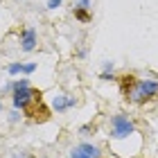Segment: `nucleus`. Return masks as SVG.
<instances>
[{"instance_id":"obj_1","label":"nucleus","mask_w":158,"mask_h":158,"mask_svg":"<svg viewBox=\"0 0 158 158\" xmlns=\"http://www.w3.org/2000/svg\"><path fill=\"white\" fill-rule=\"evenodd\" d=\"M120 90L129 102L145 104L149 99L158 97V81H154V79H138L133 75H124V77H120Z\"/></svg>"},{"instance_id":"obj_8","label":"nucleus","mask_w":158,"mask_h":158,"mask_svg":"<svg viewBox=\"0 0 158 158\" xmlns=\"http://www.w3.org/2000/svg\"><path fill=\"white\" fill-rule=\"evenodd\" d=\"M79 147H81V149H84V152L88 154V156H93V158H99V149H97V147H93V145H79Z\"/></svg>"},{"instance_id":"obj_12","label":"nucleus","mask_w":158,"mask_h":158,"mask_svg":"<svg viewBox=\"0 0 158 158\" xmlns=\"http://www.w3.org/2000/svg\"><path fill=\"white\" fill-rule=\"evenodd\" d=\"M36 70V63H25V73L30 75V73H34Z\"/></svg>"},{"instance_id":"obj_4","label":"nucleus","mask_w":158,"mask_h":158,"mask_svg":"<svg viewBox=\"0 0 158 158\" xmlns=\"http://www.w3.org/2000/svg\"><path fill=\"white\" fill-rule=\"evenodd\" d=\"M36 48V30L34 27H25L20 34V50L23 52H32Z\"/></svg>"},{"instance_id":"obj_11","label":"nucleus","mask_w":158,"mask_h":158,"mask_svg":"<svg viewBox=\"0 0 158 158\" xmlns=\"http://www.w3.org/2000/svg\"><path fill=\"white\" fill-rule=\"evenodd\" d=\"M61 5V0H48V9H56Z\"/></svg>"},{"instance_id":"obj_7","label":"nucleus","mask_w":158,"mask_h":158,"mask_svg":"<svg viewBox=\"0 0 158 158\" xmlns=\"http://www.w3.org/2000/svg\"><path fill=\"white\" fill-rule=\"evenodd\" d=\"M25 88H30V81H27V79H18V81L11 84V90L14 93H16V90H25Z\"/></svg>"},{"instance_id":"obj_3","label":"nucleus","mask_w":158,"mask_h":158,"mask_svg":"<svg viewBox=\"0 0 158 158\" xmlns=\"http://www.w3.org/2000/svg\"><path fill=\"white\" fill-rule=\"evenodd\" d=\"M43 97V93L39 90V88H25V90H16L11 95V102H14V106L16 109H20V111H25V109H30V106L36 102V99H41Z\"/></svg>"},{"instance_id":"obj_14","label":"nucleus","mask_w":158,"mask_h":158,"mask_svg":"<svg viewBox=\"0 0 158 158\" xmlns=\"http://www.w3.org/2000/svg\"><path fill=\"white\" fill-rule=\"evenodd\" d=\"M102 79H104V81H111V79H115V77L109 75V73H104V75H102Z\"/></svg>"},{"instance_id":"obj_6","label":"nucleus","mask_w":158,"mask_h":158,"mask_svg":"<svg viewBox=\"0 0 158 158\" xmlns=\"http://www.w3.org/2000/svg\"><path fill=\"white\" fill-rule=\"evenodd\" d=\"M75 18L81 20V23H88V20H90V14L86 11V9H81V7H77V9H75Z\"/></svg>"},{"instance_id":"obj_9","label":"nucleus","mask_w":158,"mask_h":158,"mask_svg":"<svg viewBox=\"0 0 158 158\" xmlns=\"http://www.w3.org/2000/svg\"><path fill=\"white\" fill-rule=\"evenodd\" d=\"M7 70H9V75H18V73H25V66L23 63H11Z\"/></svg>"},{"instance_id":"obj_13","label":"nucleus","mask_w":158,"mask_h":158,"mask_svg":"<svg viewBox=\"0 0 158 158\" xmlns=\"http://www.w3.org/2000/svg\"><path fill=\"white\" fill-rule=\"evenodd\" d=\"M104 70H106V73H109V70H113V61H106V63H104Z\"/></svg>"},{"instance_id":"obj_2","label":"nucleus","mask_w":158,"mask_h":158,"mask_svg":"<svg viewBox=\"0 0 158 158\" xmlns=\"http://www.w3.org/2000/svg\"><path fill=\"white\" fill-rule=\"evenodd\" d=\"M131 133H135V127L124 113H118L111 118V138L122 140V138H129Z\"/></svg>"},{"instance_id":"obj_10","label":"nucleus","mask_w":158,"mask_h":158,"mask_svg":"<svg viewBox=\"0 0 158 158\" xmlns=\"http://www.w3.org/2000/svg\"><path fill=\"white\" fill-rule=\"evenodd\" d=\"M70 156H73V158H93V156H88V154H86L81 147H75V149H73V154H70Z\"/></svg>"},{"instance_id":"obj_15","label":"nucleus","mask_w":158,"mask_h":158,"mask_svg":"<svg viewBox=\"0 0 158 158\" xmlns=\"http://www.w3.org/2000/svg\"><path fill=\"white\" fill-rule=\"evenodd\" d=\"M0 109H2V102H0Z\"/></svg>"},{"instance_id":"obj_5","label":"nucleus","mask_w":158,"mask_h":158,"mask_svg":"<svg viewBox=\"0 0 158 158\" xmlns=\"http://www.w3.org/2000/svg\"><path fill=\"white\" fill-rule=\"evenodd\" d=\"M77 102H75V97H70V95H63V93H59V95L54 97V102H52V106H54V111L56 113H63V111H68L70 106H75Z\"/></svg>"}]
</instances>
